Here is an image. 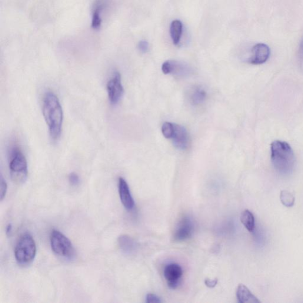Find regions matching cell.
Wrapping results in <instances>:
<instances>
[{
    "label": "cell",
    "mask_w": 303,
    "mask_h": 303,
    "mask_svg": "<svg viewBox=\"0 0 303 303\" xmlns=\"http://www.w3.org/2000/svg\"><path fill=\"white\" fill-rule=\"evenodd\" d=\"M42 113L49 130L50 138L53 142L61 137L64 113L58 96L47 92L43 98Z\"/></svg>",
    "instance_id": "6da1fadb"
},
{
    "label": "cell",
    "mask_w": 303,
    "mask_h": 303,
    "mask_svg": "<svg viewBox=\"0 0 303 303\" xmlns=\"http://www.w3.org/2000/svg\"><path fill=\"white\" fill-rule=\"evenodd\" d=\"M271 158L275 170L281 174H288L294 168V152L288 143L275 141L271 144Z\"/></svg>",
    "instance_id": "7a4b0ae2"
},
{
    "label": "cell",
    "mask_w": 303,
    "mask_h": 303,
    "mask_svg": "<svg viewBox=\"0 0 303 303\" xmlns=\"http://www.w3.org/2000/svg\"><path fill=\"white\" fill-rule=\"evenodd\" d=\"M9 169L13 181L23 183L28 174V162L21 148L13 145L9 152Z\"/></svg>",
    "instance_id": "3957f363"
},
{
    "label": "cell",
    "mask_w": 303,
    "mask_h": 303,
    "mask_svg": "<svg viewBox=\"0 0 303 303\" xmlns=\"http://www.w3.org/2000/svg\"><path fill=\"white\" fill-rule=\"evenodd\" d=\"M36 245L34 239L28 234L20 238L15 248V258L19 264H27L34 260Z\"/></svg>",
    "instance_id": "277c9868"
},
{
    "label": "cell",
    "mask_w": 303,
    "mask_h": 303,
    "mask_svg": "<svg viewBox=\"0 0 303 303\" xmlns=\"http://www.w3.org/2000/svg\"><path fill=\"white\" fill-rule=\"evenodd\" d=\"M52 251L62 257L72 259L75 255V249L70 240L61 232L53 230L50 236Z\"/></svg>",
    "instance_id": "5b68a950"
},
{
    "label": "cell",
    "mask_w": 303,
    "mask_h": 303,
    "mask_svg": "<svg viewBox=\"0 0 303 303\" xmlns=\"http://www.w3.org/2000/svg\"><path fill=\"white\" fill-rule=\"evenodd\" d=\"M107 90L111 104L113 105L118 104L124 94L121 75L119 72H115L112 77L110 79L107 84Z\"/></svg>",
    "instance_id": "8992f818"
},
{
    "label": "cell",
    "mask_w": 303,
    "mask_h": 303,
    "mask_svg": "<svg viewBox=\"0 0 303 303\" xmlns=\"http://www.w3.org/2000/svg\"><path fill=\"white\" fill-rule=\"evenodd\" d=\"M164 277L169 288L174 289L178 287L183 275L181 266L176 263H171L165 266Z\"/></svg>",
    "instance_id": "52a82bcc"
},
{
    "label": "cell",
    "mask_w": 303,
    "mask_h": 303,
    "mask_svg": "<svg viewBox=\"0 0 303 303\" xmlns=\"http://www.w3.org/2000/svg\"><path fill=\"white\" fill-rule=\"evenodd\" d=\"M271 50L264 43H258L253 46L251 55L248 60L249 63L253 65H261L268 61L270 56Z\"/></svg>",
    "instance_id": "ba28073f"
},
{
    "label": "cell",
    "mask_w": 303,
    "mask_h": 303,
    "mask_svg": "<svg viewBox=\"0 0 303 303\" xmlns=\"http://www.w3.org/2000/svg\"><path fill=\"white\" fill-rule=\"evenodd\" d=\"M193 231H194V225L191 220L188 217L183 218L176 228L174 239L175 241H184L191 238Z\"/></svg>",
    "instance_id": "9c48e42d"
},
{
    "label": "cell",
    "mask_w": 303,
    "mask_h": 303,
    "mask_svg": "<svg viewBox=\"0 0 303 303\" xmlns=\"http://www.w3.org/2000/svg\"><path fill=\"white\" fill-rule=\"evenodd\" d=\"M173 144L178 149L188 148L189 143V135L184 126L174 124V132L171 138Z\"/></svg>",
    "instance_id": "30bf717a"
},
{
    "label": "cell",
    "mask_w": 303,
    "mask_h": 303,
    "mask_svg": "<svg viewBox=\"0 0 303 303\" xmlns=\"http://www.w3.org/2000/svg\"><path fill=\"white\" fill-rule=\"evenodd\" d=\"M119 192L120 198L124 207L127 211H131L135 207V201L130 191L127 182L123 178L119 179Z\"/></svg>",
    "instance_id": "8fae6325"
},
{
    "label": "cell",
    "mask_w": 303,
    "mask_h": 303,
    "mask_svg": "<svg viewBox=\"0 0 303 303\" xmlns=\"http://www.w3.org/2000/svg\"><path fill=\"white\" fill-rule=\"evenodd\" d=\"M162 71L165 75L172 74L183 75L188 74L189 68L187 65L181 62L169 60L162 64Z\"/></svg>",
    "instance_id": "7c38bea8"
},
{
    "label": "cell",
    "mask_w": 303,
    "mask_h": 303,
    "mask_svg": "<svg viewBox=\"0 0 303 303\" xmlns=\"http://www.w3.org/2000/svg\"><path fill=\"white\" fill-rule=\"evenodd\" d=\"M236 297L240 303H260L261 301L252 294L244 284H240L236 290Z\"/></svg>",
    "instance_id": "4fadbf2b"
},
{
    "label": "cell",
    "mask_w": 303,
    "mask_h": 303,
    "mask_svg": "<svg viewBox=\"0 0 303 303\" xmlns=\"http://www.w3.org/2000/svg\"><path fill=\"white\" fill-rule=\"evenodd\" d=\"M105 6L104 0H96L93 10L91 27L92 29L97 30L100 28L102 20L101 12Z\"/></svg>",
    "instance_id": "5bb4252c"
},
{
    "label": "cell",
    "mask_w": 303,
    "mask_h": 303,
    "mask_svg": "<svg viewBox=\"0 0 303 303\" xmlns=\"http://www.w3.org/2000/svg\"><path fill=\"white\" fill-rule=\"evenodd\" d=\"M119 245L122 251L125 254H131L135 251L136 243L132 238L128 235H122L119 238Z\"/></svg>",
    "instance_id": "9a60e30c"
},
{
    "label": "cell",
    "mask_w": 303,
    "mask_h": 303,
    "mask_svg": "<svg viewBox=\"0 0 303 303\" xmlns=\"http://www.w3.org/2000/svg\"><path fill=\"white\" fill-rule=\"evenodd\" d=\"M182 34V24L181 21L175 20L170 26V35L173 43L175 45L179 44Z\"/></svg>",
    "instance_id": "2e32d148"
},
{
    "label": "cell",
    "mask_w": 303,
    "mask_h": 303,
    "mask_svg": "<svg viewBox=\"0 0 303 303\" xmlns=\"http://www.w3.org/2000/svg\"><path fill=\"white\" fill-rule=\"evenodd\" d=\"M241 221L249 232L254 231L255 226V218L252 212L248 210H245L243 212L241 216Z\"/></svg>",
    "instance_id": "e0dca14e"
},
{
    "label": "cell",
    "mask_w": 303,
    "mask_h": 303,
    "mask_svg": "<svg viewBox=\"0 0 303 303\" xmlns=\"http://www.w3.org/2000/svg\"><path fill=\"white\" fill-rule=\"evenodd\" d=\"M207 93L205 89L201 88H196L192 92L191 95V101L194 105H201L206 100Z\"/></svg>",
    "instance_id": "ac0fdd59"
},
{
    "label": "cell",
    "mask_w": 303,
    "mask_h": 303,
    "mask_svg": "<svg viewBox=\"0 0 303 303\" xmlns=\"http://www.w3.org/2000/svg\"><path fill=\"white\" fill-rule=\"evenodd\" d=\"M282 204L287 208H291L295 203V197L291 192L287 190H282L280 194Z\"/></svg>",
    "instance_id": "d6986e66"
},
{
    "label": "cell",
    "mask_w": 303,
    "mask_h": 303,
    "mask_svg": "<svg viewBox=\"0 0 303 303\" xmlns=\"http://www.w3.org/2000/svg\"><path fill=\"white\" fill-rule=\"evenodd\" d=\"M162 133L166 139H171L174 132V124L170 122H165L161 129Z\"/></svg>",
    "instance_id": "ffe728a7"
},
{
    "label": "cell",
    "mask_w": 303,
    "mask_h": 303,
    "mask_svg": "<svg viewBox=\"0 0 303 303\" xmlns=\"http://www.w3.org/2000/svg\"><path fill=\"white\" fill-rule=\"evenodd\" d=\"M7 191H8V184L3 176H1V187H0V198L2 201L5 197Z\"/></svg>",
    "instance_id": "44dd1931"
},
{
    "label": "cell",
    "mask_w": 303,
    "mask_h": 303,
    "mask_svg": "<svg viewBox=\"0 0 303 303\" xmlns=\"http://www.w3.org/2000/svg\"><path fill=\"white\" fill-rule=\"evenodd\" d=\"M70 184L73 186L78 185L80 182V179L77 174L75 172H72L68 176Z\"/></svg>",
    "instance_id": "7402d4cb"
},
{
    "label": "cell",
    "mask_w": 303,
    "mask_h": 303,
    "mask_svg": "<svg viewBox=\"0 0 303 303\" xmlns=\"http://www.w3.org/2000/svg\"><path fill=\"white\" fill-rule=\"evenodd\" d=\"M146 302L147 303H159L162 302L161 298L158 295L154 294H148L146 297Z\"/></svg>",
    "instance_id": "603a6c76"
},
{
    "label": "cell",
    "mask_w": 303,
    "mask_h": 303,
    "mask_svg": "<svg viewBox=\"0 0 303 303\" xmlns=\"http://www.w3.org/2000/svg\"><path fill=\"white\" fill-rule=\"evenodd\" d=\"M138 49L142 53H146L149 50V43L146 41H140L138 45Z\"/></svg>",
    "instance_id": "cb8c5ba5"
},
{
    "label": "cell",
    "mask_w": 303,
    "mask_h": 303,
    "mask_svg": "<svg viewBox=\"0 0 303 303\" xmlns=\"http://www.w3.org/2000/svg\"><path fill=\"white\" fill-rule=\"evenodd\" d=\"M218 282V278H215L214 279H206L205 284L209 288H214Z\"/></svg>",
    "instance_id": "d4e9b609"
},
{
    "label": "cell",
    "mask_w": 303,
    "mask_h": 303,
    "mask_svg": "<svg viewBox=\"0 0 303 303\" xmlns=\"http://www.w3.org/2000/svg\"><path fill=\"white\" fill-rule=\"evenodd\" d=\"M298 58L300 61L303 63V38L301 39L300 43H299L298 48Z\"/></svg>",
    "instance_id": "484cf974"
},
{
    "label": "cell",
    "mask_w": 303,
    "mask_h": 303,
    "mask_svg": "<svg viewBox=\"0 0 303 303\" xmlns=\"http://www.w3.org/2000/svg\"><path fill=\"white\" fill-rule=\"evenodd\" d=\"M12 232V225L11 224H9L8 226H7L6 228V234L8 236L11 235V233Z\"/></svg>",
    "instance_id": "4316f807"
}]
</instances>
